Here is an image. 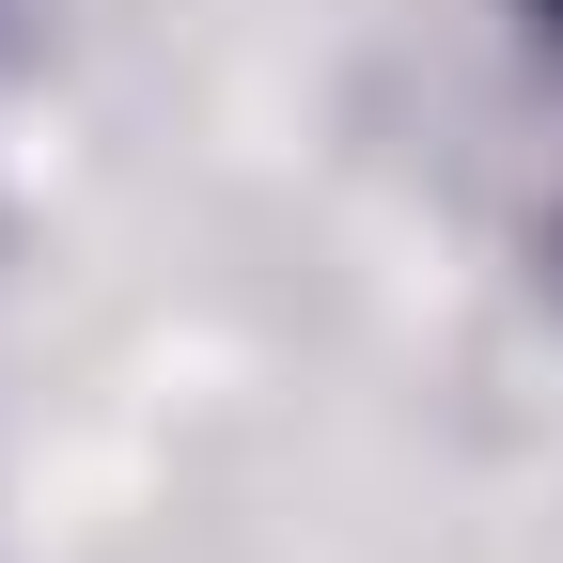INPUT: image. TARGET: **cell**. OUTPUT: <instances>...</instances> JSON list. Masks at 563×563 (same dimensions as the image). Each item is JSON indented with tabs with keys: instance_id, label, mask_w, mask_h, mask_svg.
<instances>
[{
	"instance_id": "1",
	"label": "cell",
	"mask_w": 563,
	"mask_h": 563,
	"mask_svg": "<svg viewBox=\"0 0 563 563\" xmlns=\"http://www.w3.org/2000/svg\"><path fill=\"white\" fill-rule=\"evenodd\" d=\"M532 32H548V47H563V0H532Z\"/></svg>"
}]
</instances>
